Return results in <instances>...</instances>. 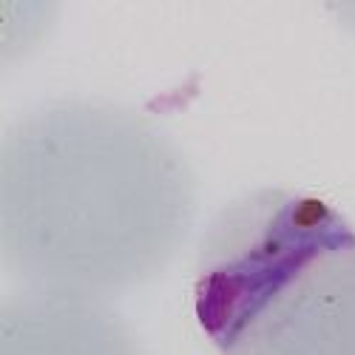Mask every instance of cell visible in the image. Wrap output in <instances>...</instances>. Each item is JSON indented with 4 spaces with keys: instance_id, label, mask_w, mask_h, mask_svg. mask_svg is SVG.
<instances>
[{
    "instance_id": "3957f363",
    "label": "cell",
    "mask_w": 355,
    "mask_h": 355,
    "mask_svg": "<svg viewBox=\"0 0 355 355\" xmlns=\"http://www.w3.org/2000/svg\"><path fill=\"white\" fill-rule=\"evenodd\" d=\"M0 355H142V347L100 299L23 290L0 307Z\"/></svg>"
},
{
    "instance_id": "6da1fadb",
    "label": "cell",
    "mask_w": 355,
    "mask_h": 355,
    "mask_svg": "<svg viewBox=\"0 0 355 355\" xmlns=\"http://www.w3.org/2000/svg\"><path fill=\"white\" fill-rule=\"evenodd\" d=\"M193 216L185 154L134 108L54 100L0 142V253L26 290H131L176 256Z\"/></svg>"
},
{
    "instance_id": "7a4b0ae2",
    "label": "cell",
    "mask_w": 355,
    "mask_h": 355,
    "mask_svg": "<svg viewBox=\"0 0 355 355\" xmlns=\"http://www.w3.org/2000/svg\"><path fill=\"white\" fill-rule=\"evenodd\" d=\"M193 313L219 355H355V227L287 188L233 199L199 242Z\"/></svg>"
}]
</instances>
